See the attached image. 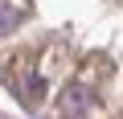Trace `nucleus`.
Segmentation results:
<instances>
[{
	"mask_svg": "<svg viewBox=\"0 0 123 119\" xmlns=\"http://www.w3.org/2000/svg\"><path fill=\"white\" fill-rule=\"evenodd\" d=\"M53 111H57L62 119H90V111H94V90L82 86V82L62 86L57 99H53Z\"/></svg>",
	"mask_w": 123,
	"mask_h": 119,
	"instance_id": "f257e3e1",
	"label": "nucleus"
},
{
	"mask_svg": "<svg viewBox=\"0 0 123 119\" xmlns=\"http://www.w3.org/2000/svg\"><path fill=\"white\" fill-rule=\"evenodd\" d=\"M115 78V62L111 57H82V62L74 66V82H82V86H103V82H111Z\"/></svg>",
	"mask_w": 123,
	"mask_h": 119,
	"instance_id": "f03ea898",
	"label": "nucleus"
}]
</instances>
